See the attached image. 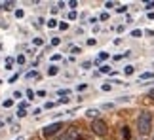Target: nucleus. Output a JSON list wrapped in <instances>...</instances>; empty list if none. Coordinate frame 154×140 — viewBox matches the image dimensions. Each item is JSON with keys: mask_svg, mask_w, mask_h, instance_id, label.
I'll use <instances>...</instances> for the list:
<instances>
[{"mask_svg": "<svg viewBox=\"0 0 154 140\" xmlns=\"http://www.w3.org/2000/svg\"><path fill=\"white\" fill-rule=\"evenodd\" d=\"M0 85H2V80H0Z\"/></svg>", "mask_w": 154, "mask_h": 140, "instance_id": "nucleus-32", "label": "nucleus"}, {"mask_svg": "<svg viewBox=\"0 0 154 140\" xmlns=\"http://www.w3.org/2000/svg\"><path fill=\"white\" fill-rule=\"evenodd\" d=\"M57 140H74V131H69V133H65V135H61Z\"/></svg>", "mask_w": 154, "mask_h": 140, "instance_id": "nucleus-4", "label": "nucleus"}, {"mask_svg": "<svg viewBox=\"0 0 154 140\" xmlns=\"http://www.w3.org/2000/svg\"><path fill=\"white\" fill-rule=\"evenodd\" d=\"M86 114H88V115H90V118H95V115H97L99 112H97V110H88V112H86Z\"/></svg>", "mask_w": 154, "mask_h": 140, "instance_id": "nucleus-10", "label": "nucleus"}, {"mask_svg": "<svg viewBox=\"0 0 154 140\" xmlns=\"http://www.w3.org/2000/svg\"><path fill=\"white\" fill-rule=\"evenodd\" d=\"M63 127H65V123H61V121H57V123H51V125H48V127L44 129V136H46V138H51L53 135H57V133L61 131Z\"/></svg>", "mask_w": 154, "mask_h": 140, "instance_id": "nucleus-3", "label": "nucleus"}, {"mask_svg": "<svg viewBox=\"0 0 154 140\" xmlns=\"http://www.w3.org/2000/svg\"><path fill=\"white\" fill-rule=\"evenodd\" d=\"M27 78H38V74H36V72H29Z\"/></svg>", "mask_w": 154, "mask_h": 140, "instance_id": "nucleus-24", "label": "nucleus"}, {"mask_svg": "<svg viewBox=\"0 0 154 140\" xmlns=\"http://www.w3.org/2000/svg\"><path fill=\"white\" fill-rule=\"evenodd\" d=\"M137 129L141 135H149L150 129H152V115L149 112H143L139 115V119H137Z\"/></svg>", "mask_w": 154, "mask_h": 140, "instance_id": "nucleus-1", "label": "nucleus"}, {"mask_svg": "<svg viewBox=\"0 0 154 140\" xmlns=\"http://www.w3.org/2000/svg\"><path fill=\"white\" fill-rule=\"evenodd\" d=\"M27 97H29V101H31V98H34V91L29 89V91H27Z\"/></svg>", "mask_w": 154, "mask_h": 140, "instance_id": "nucleus-16", "label": "nucleus"}, {"mask_svg": "<svg viewBox=\"0 0 154 140\" xmlns=\"http://www.w3.org/2000/svg\"><path fill=\"white\" fill-rule=\"evenodd\" d=\"M59 95H61V97H69L70 91H69V89H61V91H59Z\"/></svg>", "mask_w": 154, "mask_h": 140, "instance_id": "nucleus-12", "label": "nucleus"}, {"mask_svg": "<svg viewBox=\"0 0 154 140\" xmlns=\"http://www.w3.org/2000/svg\"><path fill=\"white\" fill-rule=\"evenodd\" d=\"M124 72H126L128 76H129V74H133V66H126V70H124Z\"/></svg>", "mask_w": 154, "mask_h": 140, "instance_id": "nucleus-18", "label": "nucleus"}, {"mask_svg": "<svg viewBox=\"0 0 154 140\" xmlns=\"http://www.w3.org/2000/svg\"><path fill=\"white\" fill-rule=\"evenodd\" d=\"M57 74V66H50L48 68V76H55Z\"/></svg>", "mask_w": 154, "mask_h": 140, "instance_id": "nucleus-6", "label": "nucleus"}, {"mask_svg": "<svg viewBox=\"0 0 154 140\" xmlns=\"http://www.w3.org/2000/svg\"><path fill=\"white\" fill-rule=\"evenodd\" d=\"M141 34H143V31H133V32H131V36H135V38H139Z\"/></svg>", "mask_w": 154, "mask_h": 140, "instance_id": "nucleus-17", "label": "nucleus"}, {"mask_svg": "<svg viewBox=\"0 0 154 140\" xmlns=\"http://www.w3.org/2000/svg\"><path fill=\"white\" fill-rule=\"evenodd\" d=\"M11 65H14V59H6V70H10Z\"/></svg>", "mask_w": 154, "mask_h": 140, "instance_id": "nucleus-11", "label": "nucleus"}, {"mask_svg": "<svg viewBox=\"0 0 154 140\" xmlns=\"http://www.w3.org/2000/svg\"><path fill=\"white\" fill-rule=\"evenodd\" d=\"M101 72H105V74L110 72V66H101Z\"/></svg>", "mask_w": 154, "mask_h": 140, "instance_id": "nucleus-25", "label": "nucleus"}, {"mask_svg": "<svg viewBox=\"0 0 154 140\" xmlns=\"http://www.w3.org/2000/svg\"><path fill=\"white\" fill-rule=\"evenodd\" d=\"M126 10H128V6H120V8H118V11H120V13H124Z\"/></svg>", "mask_w": 154, "mask_h": 140, "instance_id": "nucleus-26", "label": "nucleus"}, {"mask_svg": "<svg viewBox=\"0 0 154 140\" xmlns=\"http://www.w3.org/2000/svg\"><path fill=\"white\" fill-rule=\"evenodd\" d=\"M149 97H150V98H154V89H152V91L149 93Z\"/></svg>", "mask_w": 154, "mask_h": 140, "instance_id": "nucleus-30", "label": "nucleus"}, {"mask_svg": "<svg viewBox=\"0 0 154 140\" xmlns=\"http://www.w3.org/2000/svg\"><path fill=\"white\" fill-rule=\"evenodd\" d=\"M69 19H70V21L76 19V11H70V13H69Z\"/></svg>", "mask_w": 154, "mask_h": 140, "instance_id": "nucleus-22", "label": "nucleus"}, {"mask_svg": "<svg viewBox=\"0 0 154 140\" xmlns=\"http://www.w3.org/2000/svg\"><path fill=\"white\" fill-rule=\"evenodd\" d=\"M154 8V2H146V10H152Z\"/></svg>", "mask_w": 154, "mask_h": 140, "instance_id": "nucleus-29", "label": "nucleus"}, {"mask_svg": "<svg viewBox=\"0 0 154 140\" xmlns=\"http://www.w3.org/2000/svg\"><path fill=\"white\" fill-rule=\"evenodd\" d=\"M105 59H109V53H105V51L99 53V61H105Z\"/></svg>", "mask_w": 154, "mask_h": 140, "instance_id": "nucleus-13", "label": "nucleus"}, {"mask_svg": "<svg viewBox=\"0 0 154 140\" xmlns=\"http://www.w3.org/2000/svg\"><path fill=\"white\" fill-rule=\"evenodd\" d=\"M14 106V101H4V108H11Z\"/></svg>", "mask_w": 154, "mask_h": 140, "instance_id": "nucleus-14", "label": "nucleus"}, {"mask_svg": "<svg viewBox=\"0 0 154 140\" xmlns=\"http://www.w3.org/2000/svg\"><path fill=\"white\" fill-rule=\"evenodd\" d=\"M4 10H11V2H6L4 4Z\"/></svg>", "mask_w": 154, "mask_h": 140, "instance_id": "nucleus-28", "label": "nucleus"}, {"mask_svg": "<svg viewBox=\"0 0 154 140\" xmlns=\"http://www.w3.org/2000/svg\"><path fill=\"white\" fill-rule=\"evenodd\" d=\"M154 78V72H145V74H141V80H150Z\"/></svg>", "mask_w": 154, "mask_h": 140, "instance_id": "nucleus-5", "label": "nucleus"}, {"mask_svg": "<svg viewBox=\"0 0 154 140\" xmlns=\"http://www.w3.org/2000/svg\"><path fill=\"white\" fill-rule=\"evenodd\" d=\"M91 131L95 133L97 136H106V133H109V125H106L103 119H95L91 123Z\"/></svg>", "mask_w": 154, "mask_h": 140, "instance_id": "nucleus-2", "label": "nucleus"}, {"mask_svg": "<svg viewBox=\"0 0 154 140\" xmlns=\"http://www.w3.org/2000/svg\"><path fill=\"white\" fill-rule=\"evenodd\" d=\"M59 28H61V31H67V28H69V23H59Z\"/></svg>", "mask_w": 154, "mask_h": 140, "instance_id": "nucleus-15", "label": "nucleus"}, {"mask_svg": "<svg viewBox=\"0 0 154 140\" xmlns=\"http://www.w3.org/2000/svg\"><path fill=\"white\" fill-rule=\"evenodd\" d=\"M25 115H27L25 108H19V110H17V118H25Z\"/></svg>", "mask_w": 154, "mask_h": 140, "instance_id": "nucleus-8", "label": "nucleus"}, {"mask_svg": "<svg viewBox=\"0 0 154 140\" xmlns=\"http://www.w3.org/2000/svg\"><path fill=\"white\" fill-rule=\"evenodd\" d=\"M17 63H19V65H23V63H25V57L19 55V57H17Z\"/></svg>", "mask_w": 154, "mask_h": 140, "instance_id": "nucleus-23", "label": "nucleus"}, {"mask_svg": "<svg viewBox=\"0 0 154 140\" xmlns=\"http://www.w3.org/2000/svg\"><path fill=\"white\" fill-rule=\"evenodd\" d=\"M48 27H50V28H55V27H59V25H57L55 19H50V21H48Z\"/></svg>", "mask_w": 154, "mask_h": 140, "instance_id": "nucleus-9", "label": "nucleus"}, {"mask_svg": "<svg viewBox=\"0 0 154 140\" xmlns=\"http://www.w3.org/2000/svg\"><path fill=\"white\" fill-rule=\"evenodd\" d=\"M15 17H17V19H21V17H23V10H17L15 11Z\"/></svg>", "mask_w": 154, "mask_h": 140, "instance_id": "nucleus-20", "label": "nucleus"}, {"mask_svg": "<svg viewBox=\"0 0 154 140\" xmlns=\"http://www.w3.org/2000/svg\"><path fill=\"white\" fill-rule=\"evenodd\" d=\"M0 127H4V121H0Z\"/></svg>", "mask_w": 154, "mask_h": 140, "instance_id": "nucleus-31", "label": "nucleus"}, {"mask_svg": "<svg viewBox=\"0 0 154 140\" xmlns=\"http://www.w3.org/2000/svg\"><path fill=\"white\" fill-rule=\"evenodd\" d=\"M59 44H61V40H59V38H53L51 40V45H59Z\"/></svg>", "mask_w": 154, "mask_h": 140, "instance_id": "nucleus-21", "label": "nucleus"}, {"mask_svg": "<svg viewBox=\"0 0 154 140\" xmlns=\"http://www.w3.org/2000/svg\"><path fill=\"white\" fill-rule=\"evenodd\" d=\"M44 42H42V38H34V45H42Z\"/></svg>", "mask_w": 154, "mask_h": 140, "instance_id": "nucleus-19", "label": "nucleus"}, {"mask_svg": "<svg viewBox=\"0 0 154 140\" xmlns=\"http://www.w3.org/2000/svg\"><path fill=\"white\" fill-rule=\"evenodd\" d=\"M122 136L126 138V140L129 138V129H128V127H124V129H122Z\"/></svg>", "mask_w": 154, "mask_h": 140, "instance_id": "nucleus-7", "label": "nucleus"}, {"mask_svg": "<svg viewBox=\"0 0 154 140\" xmlns=\"http://www.w3.org/2000/svg\"><path fill=\"white\" fill-rule=\"evenodd\" d=\"M74 140H90V138H88V136H82V135H78V136H76Z\"/></svg>", "mask_w": 154, "mask_h": 140, "instance_id": "nucleus-27", "label": "nucleus"}]
</instances>
